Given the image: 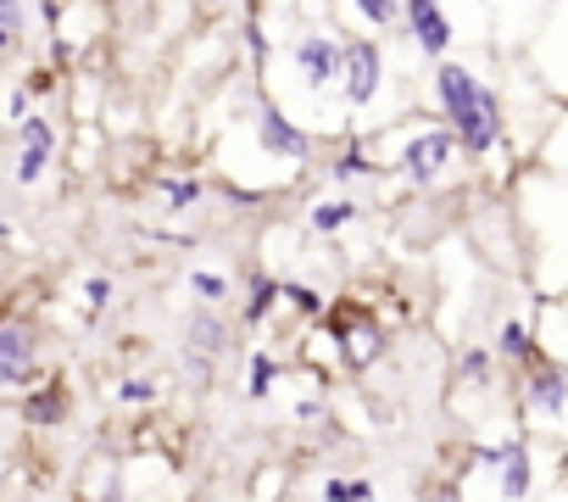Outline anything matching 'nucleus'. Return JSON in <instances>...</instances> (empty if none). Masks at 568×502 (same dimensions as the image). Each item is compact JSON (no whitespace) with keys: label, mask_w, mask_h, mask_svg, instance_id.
Here are the masks:
<instances>
[{"label":"nucleus","mask_w":568,"mask_h":502,"mask_svg":"<svg viewBox=\"0 0 568 502\" xmlns=\"http://www.w3.org/2000/svg\"><path fill=\"white\" fill-rule=\"evenodd\" d=\"M329 502H368L363 480H329Z\"/></svg>","instance_id":"nucleus-17"},{"label":"nucleus","mask_w":568,"mask_h":502,"mask_svg":"<svg viewBox=\"0 0 568 502\" xmlns=\"http://www.w3.org/2000/svg\"><path fill=\"white\" fill-rule=\"evenodd\" d=\"M118 396L140 408V402H151V396H156V385H151V380H123V385H118Z\"/></svg>","instance_id":"nucleus-20"},{"label":"nucleus","mask_w":568,"mask_h":502,"mask_svg":"<svg viewBox=\"0 0 568 502\" xmlns=\"http://www.w3.org/2000/svg\"><path fill=\"white\" fill-rule=\"evenodd\" d=\"M524 408L546 424L568 419V358H535L524 380Z\"/></svg>","instance_id":"nucleus-2"},{"label":"nucleus","mask_w":568,"mask_h":502,"mask_svg":"<svg viewBox=\"0 0 568 502\" xmlns=\"http://www.w3.org/2000/svg\"><path fill=\"white\" fill-rule=\"evenodd\" d=\"M256 140H262V151H273V157H291V162H307L313 157V140L284 118L278 107H267L262 101V112H256Z\"/></svg>","instance_id":"nucleus-5"},{"label":"nucleus","mask_w":568,"mask_h":502,"mask_svg":"<svg viewBox=\"0 0 568 502\" xmlns=\"http://www.w3.org/2000/svg\"><path fill=\"white\" fill-rule=\"evenodd\" d=\"M402 18H407V29H413V40H418L424 57H440V51L452 46V18H446L440 7H429V0H413V7H402Z\"/></svg>","instance_id":"nucleus-7"},{"label":"nucleus","mask_w":568,"mask_h":502,"mask_svg":"<svg viewBox=\"0 0 568 502\" xmlns=\"http://www.w3.org/2000/svg\"><path fill=\"white\" fill-rule=\"evenodd\" d=\"M435 101H440L446 129H452V140H457L463 151L490 157V151L507 140V118H501L496 90H490L479 73H468L463 62H440V68H435Z\"/></svg>","instance_id":"nucleus-1"},{"label":"nucleus","mask_w":568,"mask_h":502,"mask_svg":"<svg viewBox=\"0 0 568 502\" xmlns=\"http://www.w3.org/2000/svg\"><path fill=\"white\" fill-rule=\"evenodd\" d=\"M452 157H457L452 129H418V134L402 145V168H407V179H418V184H435V179L452 168Z\"/></svg>","instance_id":"nucleus-3"},{"label":"nucleus","mask_w":568,"mask_h":502,"mask_svg":"<svg viewBox=\"0 0 568 502\" xmlns=\"http://www.w3.org/2000/svg\"><path fill=\"white\" fill-rule=\"evenodd\" d=\"M223 341H229V335H223V324H217L212 313H201V319L190 324V347H195L201 358H217V352H223Z\"/></svg>","instance_id":"nucleus-10"},{"label":"nucleus","mask_w":568,"mask_h":502,"mask_svg":"<svg viewBox=\"0 0 568 502\" xmlns=\"http://www.w3.org/2000/svg\"><path fill=\"white\" fill-rule=\"evenodd\" d=\"M40 173H45V151H23V168H18V179H23V184H34Z\"/></svg>","instance_id":"nucleus-22"},{"label":"nucleus","mask_w":568,"mask_h":502,"mask_svg":"<svg viewBox=\"0 0 568 502\" xmlns=\"http://www.w3.org/2000/svg\"><path fill=\"white\" fill-rule=\"evenodd\" d=\"M363 173H374V162H368V157H363V151L352 145V151H346V157L335 162V179H341V184H352V179H363Z\"/></svg>","instance_id":"nucleus-14"},{"label":"nucleus","mask_w":568,"mask_h":502,"mask_svg":"<svg viewBox=\"0 0 568 502\" xmlns=\"http://www.w3.org/2000/svg\"><path fill=\"white\" fill-rule=\"evenodd\" d=\"M51 145H57V129H51L45 118H29V123H23V151H45V157H51Z\"/></svg>","instance_id":"nucleus-11"},{"label":"nucleus","mask_w":568,"mask_h":502,"mask_svg":"<svg viewBox=\"0 0 568 502\" xmlns=\"http://www.w3.org/2000/svg\"><path fill=\"white\" fill-rule=\"evenodd\" d=\"M291 297L302 302V313H318V308H324V297H318V291H307V285H291Z\"/></svg>","instance_id":"nucleus-25"},{"label":"nucleus","mask_w":568,"mask_h":502,"mask_svg":"<svg viewBox=\"0 0 568 502\" xmlns=\"http://www.w3.org/2000/svg\"><path fill=\"white\" fill-rule=\"evenodd\" d=\"M18 29H23V7H0V51L18 40Z\"/></svg>","instance_id":"nucleus-18"},{"label":"nucleus","mask_w":568,"mask_h":502,"mask_svg":"<svg viewBox=\"0 0 568 502\" xmlns=\"http://www.w3.org/2000/svg\"><path fill=\"white\" fill-rule=\"evenodd\" d=\"M296 62H302V73H307V84H335L341 79V46L335 40H302L296 46Z\"/></svg>","instance_id":"nucleus-8"},{"label":"nucleus","mask_w":568,"mask_h":502,"mask_svg":"<svg viewBox=\"0 0 568 502\" xmlns=\"http://www.w3.org/2000/svg\"><path fill=\"white\" fill-rule=\"evenodd\" d=\"M273 391V358H251V396Z\"/></svg>","instance_id":"nucleus-16"},{"label":"nucleus","mask_w":568,"mask_h":502,"mask_svg":"<svg viewBox=\"0 0 568 502\" xmlns=\"http://www.w3.org/2000/svg\"><path fill=\"white\" fill-rule=\"evenodd\" d=\"M341 73H346V96H352V107H368V101L379 96V79H385V57H379V46H374V40H352V46L341 51Z\"/></svg>","instance_id":"nucleus-4"},{"label":"nucleus","mask_w":568,"mask_h":502,"mask_svg":"<svg viewBox=\"0 0 568 502\" xmlns=\"http://www.w3.org/2000/svg\"><path fill=\"white\" fill-rule=\"evenodd\" d=\"M463 380H468V385H485V380H490V352H485V347H468V352H463Z\"/></svg>","instance_id":"nucleus-13"},{"label":"nucleus","mask_w":568,"mask_h":502,"mask_svg":"<svg viewBox=\"0 0 568 502\" xmlns=\"http://www.w3.org/2000/svg\"><path fill=\"white\" fill-rule=\"evenodd\" d=\"M357 12H363L368 23H396V18H402L396 7H374V0H368V7H357Z\"/></svg>","instance_id":"nucleus-24"},{"label":"nucleus","mask_w":568,"mask_h":502,"mask_svg":"<svg viewBox=\"0 0 568 502\" xmlns=\"http://www.w3.org/2000/svg\"><path fill=\"white\" fill-rule=\"evenodd\" d=\"M162 195H168V201H173V207H190V201H195V195H201V190H195V184H190V179H179V184H173V179H162Z\"/></svg>","instance_id":"nucleus-19"},{"label":"nucleus","mask_w":568,"mask_h":502,"mask_svg":"<svg viewBox=\"0 0 568 502\" xmlns=\"http://www.w3.org/2000/svg\"><path fill=\"white\" fill-rule=\"evenodd\" d=\"M29 419H40V424H57V419H62V402H57V396H45V402H29Z\"/></svg>","instance_id":"nucleus-23"},{"label":"nucleus","mask_w":568,"mask_h":502,"mask_svg":"<svg viewBox=\"0 0 568 502\" xmlns=\"http://www.w3.org/2000/svg\"><path fill=\"white\" fill-rule=\"evenodd\" d=\"M352 218H357V207H352V201H329V207H318V212H313V229H324V234H329V229H341V223H352Z\"/></svg>","instance_id":"nucleus-12"},{"label":"nucleus","mask_w":568,"mask_h":502,"mask_svg":"<svg viewBox=\"0 0 568 502\" xmlns=\"http://www.w3.org/2000/svg\"><path fill=\"white\" fill-rule=\"evenodd\" d=\"M190 285H195V297H206V302H223V291H229V285H223L217 274H195Z\"/></svg>","instance_id":"nucleus-21"},{"label":"nucleus","mask_w":568,"mask_h":502,"mask_svg":"<svg viewBox=\"0 0 568 502\" xmlns=\"http://www.w3.org/2000/svg\"><path fill=\"white\" fill-rule=\"evenodd\" d=\"M496 347H501V358H513V363H524V369H529V363L540 358V347H535V335H529V330H524L518 319H507V324H501V335H496Z\"/></svg>","instance_id":"nucleus-9"},{"label":"nucleus","mask_w":568,"mask_h":502,"mask_svg":"<svg viewBox=\"0 0 568 502\" xmlns=\"http://www.w3.org/2000/svg\"><path fill=\"white\" fill-rule=\"evenodd\" d=\"M34 374V330L0 324V385H23Z\"/></svg>","instance_id":"nucleus-6"},{"label":"nucleus","mask_w":568,"mask_h":502,"mask_svg":"<svg viewBox=\"0 0 568 502\" xmlns=\"http://www.w3.org/2000/svg\"><path fill=\"white\" fill-rule=\"evenodd\" d=\"M273 297H278V285H273V280H256V285H251V308H245V319L256 324L262 313H273Z\"/></svg>","instance_id":"nucleus-15"}]
</instances>
